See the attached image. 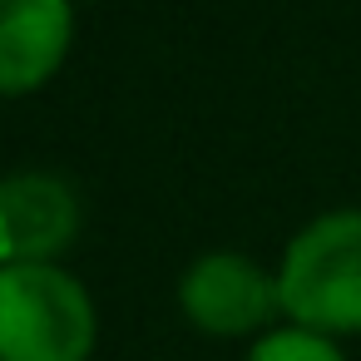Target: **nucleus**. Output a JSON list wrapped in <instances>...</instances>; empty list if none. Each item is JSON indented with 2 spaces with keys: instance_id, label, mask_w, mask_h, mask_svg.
<instances>
[{
  "instance_id": "obj_2",
  "label": "nucleus",
  "mask_w": 361,
  "mask_h": 361,
  "mask_svg": "<svg viewBox=\"0 0 361 361\" xmlns=\"http://www.w3.org/2000/svg\"><path fill=\"white\" fill-rule=\"evenodd\" d=\"M277 297L307 331H361V213L307 223L282 257Z\"/></svg>"
},
{
  "instance_id": "obj_6",
  "label": "nucleus",
  "mask_w": 361,
  "mask_h": 361,
  "mask_svg": "<svg viewBox=\"0 0 361 361\" xmlns=\"http://www.w3.org/2000/svg\"><path fill=\"white\" fill-rule=\"evenodd\" d=\"M247 361H341V351L322 336V331H307V326H292V331H272L252 346Z\"/></svg>"
},
{
  "instance_id": "obj_1",
  "label": "nucleus",
  "mask_w": 361,
  "mask_h": 361,
  "mask_svg": "<svg viewBox=\"0 0 361 361\" xmlns=\"http://www.w3.org/2000/svg\"><path fill=\"white\" fill-rule=\"evenodd\" d=\"M90 292L55 262L0 267V361H90Z\"/></svg>"
},
{
  "instance_id": "obj_5",
  "label": "nucleus",
  "mask_w": 361,
  "mask_h": 361,
  "mask_svg": "<svg viewBox=\"0 0 361 361\" xmlns=\"http://www.w3.org/2000/svg\"><path fill=\"white\" fill-rule=\"evenodd\" d=\"M70 0H0V94L40 90L70 55Z\"/></svg>"
},
{
  "instance_id": "obj_3",
  "label": "nucleus",
  "mask_w": 361,
  "mask_h": 361,
  "mask_svg": "<svg viewBox=\"0 0 361 361\" xmlns=\"http://www.w3.org/2000/svg\"><path fill=\"white\" fill-rule=\"evenodd\" d=\"M178 302L188 312V322L203 326V331H213V336L252 331V326H262L282 307L277 282L257 262H247L238 252H208V257H198L188 267L183 287H178Z\"/></svg>"
},
{
  "instance_id": "obj_4",
  "label": "nucleus",
  "mask_w": 361,
  "mask_h": 361,
  "mask_svg": "<svg viewBox=\"0 0 361 361\" xmlns=\"http://www.w3.org/2000/svg\"><path fill=\"white\" fill-rule=\"evenodd\" d=\"M80 208L70 183L50 173L0 178V262H50L75 243Z\"/></svg>"
}]
</instances>
